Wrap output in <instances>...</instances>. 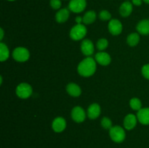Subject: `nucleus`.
<instances>
[{"label": "nucleus", "mask_w": 149, "mask_h": 148, "mask_svg": "<svg viewBox=\"0 0 149 148\" xmlns=\"http://www.w3.org/2000/svg\"><path fill=\"white\" fill-rule=\"evenodd\" d=\"M49 4H50V7L54 10H59L61 7L62 3L61 0H50Z\"/></svg>", "instance_id": "26"}, {"label": "nucleus", "mask_w": 149, "mask_h": 148, "mask_svg": "<svg viewBox=\"0 0 149 148\" xmlns=\"http://www.w3.org/2000/svg\"><path fill=\"white\" fill-rule=\"evenodd\" d=\"M133 4L130 1H125L122 3L119 7V13L124 17H127L131 15L133 10Z\"/></svg>", "instance_id": "15"}, {"label": "nucleus", "mask_w": 149, "mask_h": 148, "mask_svg": "<svg viewBox=\"0 0 149 148\" xmlns=\"http://www.w3.org/2000/svg\"><path fill=\"white\" fill-rule=\"evenodd\" d=\"M96 61L93 57H87L79 62L77 68L79 74L83 77H90L96 71Z\"/></svg>", "instance_id": "1"}, {"label": "nucleus", "mask_w": 149, "mask_h": 148, "mask_svg": "<svg viewBox=\"0 0 149 148\" xmlns=\"http://www.w3.org/2000/svg\"><path fill=\"white\" fill-rule=\"evenodd\" d=\"M140 41V35L138 33H131L127 38V42L130 46H135Z\"/></svg>", "instance_id": "20"}, {"label": "nucleus", "mask_w": 149, "mask_h": 148, "mask_svg": "<svg viewBox=\"0 0 149 148\" xmlns=\"http://www.w3.org/2000/svg\"><path fill=\"white\" fill-rule=\"evenodd\" d=\"M87 32V28L84 24H77L70 30V37L74 41L81 40L85 37Z\"/></svg>", "instance_id": "3"}, {"label": "nucleus", "mask_w": 149, "mask_h": 148, "mask_svg": "<svg viewBox=\"0 0 149 148\" xmlns=\"http://www.w3.org/2000/svg\"><path fill=\"white\" fill-rule=\"evenodd\" d=\"M15 93L20 99H28L31 96L33 89L30 84L27 83H21L16 88Z\"/></svg>", "instance_id": "5"}, {"label": "nucleus", "mask_w": 149, "mask_h": 148, "mask_svg": "<svg viewBox=\"0 0 149 148\" xmlns=\"http://www.w3.org/2000/svg\"><path fill=\"white\" fill-rule=\"evenodd\" d=\"M70 12L69 9L63 8L58 10L55 15V19L56 21L59 23H63L68 20L69 17Z\"/></svg>", "instance_id": "16"}, {"label": "nucleus", "mask_w": 149, "mask_h": 148, "mask_svg": "<svg viewBox=\"0 0 149 148\" xmlns=\"http://www.w3.org/2000/svg\"><path fill=\"white\" fill-rule=\"evenodd\" d=\"M13 57L17 62H24L27 61L30 57V52H29V49L26 48L19 46L13 50Z\"/></svg>", "instance_id": "4"}, {"label": "nucleus", "mask_w": 149, "mask_h": 148, "mask_svg": "<svg viewBox=\"0 0 149 148\" xmlns=\"http://www.w3.org/2000/svg\"><path fill=\"white\" fill-rule=\"evenodd\" d=\"M101 126L105 129H111L113 127L111 120L107 117L103 118V119L101 120Z\"/></svg>", "instance_id": "25"}, {"label": "nucleus", "mask_w": 149, "mask_h": 148, "mask_svg": "<svg viewBox=\"0 0 149 148\" xmlns=\"http://www.w3.org/2000/svg\"><path fill=\"white\" fill-rule=\"evenodd\" d=\"M143 0H132V4L135 6H141L142 4Z\"/></svg>", "instance_id": "28"}, {"label": "nucleus", "mask_w": 149, "mask_h": 148, "mask_svg": "<svg viewBox=\"0 0 149 148\" xmlns=\"http://www.w3.org/2000/svg\"><path fill=\"white\" fill-rule=\"evenodd\" d=\"M108 28L111 34L113 36H118L120 34L123 29L122 23L117 19H111L108 25Z\"/></svg>", "instance_id": "8"}, {"label": "nucleus", "mask_w": 149, "mask_h": 148, "mask_svg": "<svg viewBox=\"0 0 149 148\" xmlns=\"http://www.w3.org/2000/svg\"><path fill=\"white\" fill-rule=\"evenodd\" d=\"M10 57V51L5 44L0 43V60L1 62L6 61Z\"/></svg>", "instance_id": "21"}, {"label": "nucleus", "mask_w": 149, "mask_h": 148, "mask_svg": "<svg viewBox=\"0 0 149 148\" xmlns=\"http://www.w3.org/2000/svg\"><path fill=\"white\" fill-rule=\"evenodd\" d=\"M7 1H15V0H7Z\"/></svg>", "instance_id": "32"}, {"label": "nucleus", "mask_w": 149, "mask_h": 148, "mask_svg": "<svg viewBox=\"0 0 149 148\" xmlns=\"http://www.w3.org/2000/svg\"><path fill=\"white\" fill-rule=\"evenodd\" d=\"M81 51L85 56H91L94 53L95 48L93 41L90 39H84L81 44Z\"/></svg>", "instance_id": "9"}, {"label": "nucleus", "mask_w": 149, "mask_h": 148, "mask_svg": "<svg viewBox=\"0 0 149 148\" xmlns=\"http://www.w3.org/2000/svg\"><path fill=\"white\" fill-rule=\"evenodd\" d=\"M86 114L84 109L80 106H76L71 110V118L77 123H82L85 120Z\"/></svg>", "instance_id": "7"}, {"label": "nucleus", "mask_w": 149, "mask_h": 148, "mask_svg": "<svg viewBox=\"0 0 149 148\" xmlns=\"http://www.w3.org/2000/svg\"><path fill=\"white\" fill-rule=\"evenodd\" d=\"M143 1H144L146 4H149V0H143Z\"/></svg>", "instance_id": "31"}, {"label": "nucleus", "mask_w": 149, "mask_h": 148, "mask_svg": "<svg viewBox=\"0 0 149 148\" xmlns=\"http://www.w3.org/2000/svg\"><path fill=\"white\" fill-rule=\"evenodd\" d=\"M141 72H142V74L144 76V78L149 80V64H146V65L143 66Z\"/></svg>", "instance_id": "27"}, {"label": "nucleus", "mask_w": 149, "mask_h": 148, "mask_svg": "<svg viewBox=\"0 0 149 148\" xmlns=\"http://www.w3.org/2000/svg\"><path fill=\"white\" fill-rule=\"evenodd\" d=\"M96 13L93 10H90L87 11L84 16L82 17L83 18V23L85 25H90L94 23L96 20Z\"/></svg>", "instance_id": "19"}, {"label": "nucleus", "mask_w": 149, "mask_h": 148, "mask_svg": "<svg viewBox=\"0 0 149 148\" xmlns=\"http://www.w3.org/2000/svg\"><path fill=\"white\" fill-rule=\"evenodd\" d=\"M138 120L143 125H149V107L141 108L137 113Z\"/></svg>", "instance_id": "14"}, {"label": "nucleus", "mask_w": 149, "mask_h": 148, "mask_svg": "<svg viewBox=\"0 0 149 148\" xmlns=\"http://www.w3.org/2000/svg\"><path fill=\"white\" fill-rule=\"evenodd\" d=\"M130 106L131 108L135 111H139L141 108H142V103L140 99L137 98V97H134L132 98L130 101Z\"/></svg>", "instance_id": "22"}, {"label": "nucleus", "mask_w": 149, "mask_h": 148, "mask_svg": "<svg viewBox=\"0 0 149 148\" xmlns=\"http://www.w3.org/2000/svg\"><path fill=\"white\" fill-rule=\"evenodd\" d=\"M96 46H97V48L98 50L103 51L108 47V46H109V41H108L107 39H104V38L100 39L97 41V45H96Z\"/></svg>", "instance_id": "23"}, {"label": "nucleus", "mask_w": 149, "mask_h": 148, "mask_svg": "<svg viewBox=\"0 0 149 148\" xmlns=\"http://www.w3.org/2000/svg\"><path fill=\"white\" fill-rule=\"evenodd\" d=\"M86 6V0H71L68 4V9L72 12L80 13L85 10Z\"/></svg>", "instance_id": "6"}, {"label": "nucleus", "mask_w": 149, "mask_h": 148, "mask_svg": "<svg viewBox=\"0 0 149 148\" xmlns=\"http://www.w3.org/2000/svg\"><path fill=\"white\" fill-rule=\"evenodd\" d=\"M52 128L53 131L56 133H61L66 128V121L62 117H58L54 119L52 124Z\"/></svg>", "instance_id": "11"}, {"label": "nucleus", "mask_w": 149, "mask_h": 148, "mask_svg": "<svg viewBox=\"0 0 149 148\" xmlns=\"http://www.w3.org/2000/svg\"><path fill=\"white\" fill-rule=\"evenodd\" d=\"M101 113L100 106L97 103H93L89 106L87 109V116L90 119L94 120L99 117Z\"/></svg>", "instance_id": "12"}, {"label": "nucleus", "mask_w": 149, "mask_h": 148, "mask_svg": "<svg viewBox=\"0 0 149 148\" xmlns=\"http://www.w3.org/2000/svg\"><path fill=\"white\" fill-rule=\"evenodd\" d=\"M138 122V118L134 114H128L124 120V127L127 130H132L136 126Z\"/></svg>", "instance_id": "13"}, {"label": "nucleus", "mask_w": 149, "mask_h": 148, "mask_svg": "<svg viewBox=\"0 0 149 148\" xmlns=\"http://www.w3.org/2000/svg\"><path fill=\"white\" fill-rule=\"evenodd\" d=\"M75 20L77 24H81V23H83V18L81 17H80V16H78V17H76Z\"/></svg>", "instance_id": "29"}, {"label": "nucleus", "mask_w": 149, "mask_h": 148, "mask_svg": "<svg viewBox=\"0 0 149 148\" xmlns=\"http://www.w3.org/2000/svg\"><path fill=\"white\" fill-rule=\"evenodd\" d=\"M1 36H0V40H2L3 39V36H4V30H3V29L1 28Z\"/></svg>", "instance_id": "30"}, {"label": "nucleus", "mask_w": 149, "mask_h": 148, "mask_svg": "<svg viewBox=\"0 0 149 148\" xmlns=\"http://www.w3.org/2000/svg\"><path fill=\"white\" fill-rule=\"evenodd\" d=\"M109 136L112 141L116 143H121L126 137L125 129L120 126H114L109 129Z\"/></svg>", "instance_id": "2"}, {"label": "nucleus", "mask_w": 149, "mask_h": 148, "mask_svg": "<svg viewBox=\"0 0 149 148\" xmlns=\"http://www.w3.org/2000/svg\"><path fill=\"white\" fill-rule=\"evenodd\" d=\"M95 59L96 62L100 64L103 66H106L109 65L111 62V57L110 55L105 52H99L95 56Z\"/></svg>", "instance_id": "10"}, {"label": "nucleus", "mask_w": 149, "mask_h": 148, "mask_svg": "<svg viewBox=\"0 0 149 148\" xmlns=\"http://www.w3.org/2000/svg\"><path fill=\"white\" fill-rule=\"evenodd\" d=\"M138 33L141 35H149V20H142L138 23L136 27Z\"/></svg>", "instance_id": "18"}, {"label": "nucleus", "mask_w": 149, "mask_h": 148, "mask_svg": "<svg viewBox=\"0 0 149 148\" xmlns=\"http://www.w3.org/2000/svg\"><path fill=\"white\" fill-rule=\"evenodd\" d=\"M66 91L69 95L71 97H79L81 94V89L78 84L75 83H70L67 85Z\"/></svg>", "instance_id": "17"}, {"label": "nucleus", "mask_w": 149, "mask_h": 148, "mask_svg": "<svg viewBox=\"0 0 149 148\" xmlns=\"http://www.w3.org/2000/svg\"><path fill=\"white\" fill-rule=\"evenodd\" d=\"M99 17L101 20L103 21H107V20H111V14L109 12L108 10H103L102 11L100 12L99 13Z\"/></svg>", "instance_id": "24"}]
</instances>
